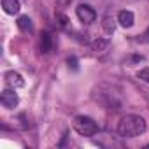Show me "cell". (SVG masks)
<instances>
[{"label":"cell","mask_w":149,"mask_h":149,"mask_svg":"<svg viewBox=\"0 0 149 149\" xmlns=\"http://www.w3.org/2000/svg\"><path fill=\"white\" fill-rule=\"evenodd\" d=\"M118 132L121 137H128V139L139 137L146 132V119L142 116H137V114H128L119 121Z\"/></svg>","instance_id":"obj_1"},{"label":"cell","mask_w":149,"mask_h":149,"mask_svg":"<svg viewBox=\"0 0 149 149\" xmlns=\"http://www.w3.org/2000/svg\"><path fill=\"white\" fill-rule=\"evenodd\" d=\"M74 130L83 137H93L98 132V125L90 116H77L74 119Z\"/></svg>","instance_id":"obj_2"},{"label":"cell","mask_w":149,"mask_h":149,"mask_svg":"<svg viewBox=\"0 0 149 149\" xmlns=\"http://www.w3.org/2000/svg\"><path fill=\"white\" fill-rule=\"evenodd\" d=\"M105 86H107V91H102V88L98 86L100 93H97L95 98L100 100L107 109H121V98H119V95L114 91L112 86H109V84H105Z\"/></svg>","instance_id":"obj_3"},{"label":"cell","mask_w":149,"mask_h":149,"mask_svg":"<svg viewBox=\"0 0 149 149\" xmlns=\"http://www.w3.org/2000/svg\"><path fill=\"white\" fill-rule=\"evenodd\" d=\"M76 13H77L79 21L84 23V25H90V23H93V21L97 19V11H95L91 6H88V4H81V6H77Z\"/></svg>","instance_id":"obj_4"},{"label":"cell","mask_w":149,"mask_h":149,"mask_svg":"<svg viewBox=\"0 0 149 149\" xmlns=\"http://www.w3.org/2000/svg\"><path fill=\"white\" fill-rule=\"evenodd\" d=\"M0 102H2V105L6 109H14L19 104V97L14 91V88H7V90H4L0 93Z\"/></svg>","instance_id":"obj_5"},{"label":"cell","mask_w":149,"mask_h":149,"mask_svg":"<svg viewBox=\"0 0 149 149\" xmlns=\"http://www.w3.org/2000/svg\"><path fill=\"white\" fill-rule=\"evenodd\" d=\"M4 81H6V84L9 86V88H23L25 86V79H23V76L19 72H14V70H9V72H6V76H4Z\"/></svg>","instance_id":"obj_6"},{"label":"cell","mask_w":149,"mask_h":149,"mask_svg":"<svg viewBox=\"0 0 149 149\" xmlns=\"http://www.w3.org/2000/svg\"><path fill=\"white\" fill-rule=\"evenodd\" d=\"M118 23L123 26V28H130L133 23H135V16L132 11H121L118 14Z\"/></svg>","instance_id":"obj_7"},{"label":"cell","mask_w":149,"mask_h":149,"mask_svg":"<svg viewBox=\"0 0 149 149\" xmlns=\"http://www.w3.org/2000/svg\"><path fill=\"white\" fill-rule=\"evenodd\" d=\"M2 9H4L7 14H11V16L18 14L19 9H21L19 0H2Z\"/></svg>","instance_id":"obj_8"},{"label":"cell","mask_w":149,"mask_h":149,"mask_svg":"<svg viewBox=\"0 0 149 149\" xmlns=\"http://www.w3.org/2000/svg\"><path fill=\"white\" fill-rule=\"evenodd\" d=\"M51 49H53V37H51L49 32H42V35H40V51L44 54H47V53H51Z\"/></svg>","instance_id":"obj_9"},{"label":"cell","mask_w":149,"mask_h":149,"mask_svg":"<svg viewBox=\"0 0 149 149\" xmlns=\"http://www.w3.org/2000/svg\"><path fill=\"white\" fill-rule=\"evenodd\" d=\"M18 28L25 33H32L33 32V23L28 16H19L18 18Z\"/></svg>","instance_id":"obj_10"},{"label":"cell","mask_w":149,"mask_h":149,"mask_svg":"<svg viewBox=\"0 0 149 149\" xmlns=\"http://www.w3.org/2000/svg\"><path fill=\"white\" fill-rule=\"evenodd\" d=\"M102 26H104L105 33H114V30H116V21H114V18H112L111 14H107V16L104 18V21H102Z\"/></svg>","instance_id":"obj_11"},{"label":"cell","mask_w":149,"mask_h":149,"mask_svg":"<svg viewBox=\"0 0 149 149\" xmlns=\"http://www.w3.org/2000/svg\"><path fill=\"white\" fill-rule=\"evenodd\" d=\"M107 46H109V40H107V39H95V40L91 42L93 51H105Z\"/></svg>","instance_id":"obj_12"},{"label":"cell","mask_w":149,"mask_h":149,"mask_svg":"<svg viewBox=\"0 0 149 149\" xmlns=\"http://www.w3.org/2000/svg\"><path fill=\"white\" fill-rule=\"evenodd\" d=\"M137 76H139V79H142L144 83H149V68H142Z\"/></svg>","instance_id":"obj_13"},{"label":"cell","mask_w":149,"mask_h":149,"mask_svg":"<svg viewBox=\"0 0 149 149\" xmlns=\"http://www.w3.org/2000/svg\"><path fill=\"white\" fill-rule=\"evenodd\" d=\"M56 21H58V25H60L61 28H65V26H67V23H68V18H67V16H63V14H56Z\"/></svg>","instance_id":"obj_14"},{"label":"cell","mask_w":149,"mask_h":149,"mask_svg":"<svg viewBox=\"0 0 149 149\" xmlns=\"http://www.w3.org/2000/svg\"><path fill=\"white\" fill-rule=\"evenodd\" d=\"M139 42H142V44H149V28L142 33V35H139V39H137Z\"/></svg>","instance_id":"obj_15"},{"label":"cell","mask_w":149,"mask_h":149,"mask_svg":"<svg viewBox=\"0 0 149 149\" xmlns=\"http://www.w3.org/2000/svg\"><path fill=\"white\" fill-rule=\"evenodd\" d=\"M67 63H68V67H72L74 70H77V58H76V56L68 58V60H67Z\"/></svg>","instance_id":"obj_16"},{"label":"cell","mask_w":149,"mask_h":149,"mask_svg":"<svg viewBox=\"0 0 149 149\" xmlns=\"http://www.w3.org/2000/svg\"><path fill=\"white\" fill-rule=\"evenodd\" d=\"M56 2H58V6H61V7H65V6H68V4L72 2V0H56Z\"/></svg>","instance_id":"obj_17"},{"label":"cell","mask_w":149,"mask_h":149,"mask_svg":"<svg viewBox=\"0 0 149 149\" xmlns=\"http://www.w3.org/2000/svg\"><path fill=\"white\" fill-rule=\"evenodd\" d=\"M146 147H147V149H149V144H147V146H146Z\"/></svg>","instance_id":"obj_18"}]
</instances>
